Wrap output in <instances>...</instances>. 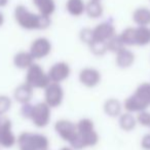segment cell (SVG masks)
Returning a JSON list of instances; mask_svg holds the SVG:
<instances>
[{
  "label": "cell",
  "instance_id": "cell-26",
  "mask_svg": "<svg viewBox=\"0 0 150 150\" xmlns=\"http://www.w3.org/2000/svg\"><path fill=\"white\" fill-rule=\"evenodd\" d=\"M12 101L7 95H0V115H3L11 108Z\"/></svg>",
  "mask_w": 150,
  "mask_h": 150
},
{
  "label": "cell",
  "instance_id": "cell-14",
  "mask_svg": "<svg viewBox=\"0 0 150 150\" xmlns=\"http://www.w3.org/2000/svg\"><path fill=\"white\" fill-rule=\"evenodd\" d=\"M34 88L31 87L29 84L26 82L20 84L17 86L16 89L14 90V98L17 102L20 104H26V103H30L34 95Z\"/></svg>",
  "mask_w": 150,
  "mask_h": 150
},
{
  "label": "cell",
  "instance_id": "cell-15",
  "mask_svg": "<svg viewBox=\"0 0 150 150\" xmlns=\"http://www.w3.org/2000/svg\"><path fill=\"white\" fill-rule=\"evenodd\" d=\"M34 62L35 59L29 50L28 51H26V50L18 51L12 57V63L14 67L19 69H23V71L28 69Z\"/></svg>",
  "mask_w": 150,
  "mask_h": 150
},
{
  "label": "cell",
  "instance_id": "cell-24",
  "mask_svg": "<svg viewBox=\"0 0 150 150\" xmlns=\"http://www.w3.org/2000/svg\"><path fill=\"white\" fill-rule=\"evenodd\" d=\"M107 49H108V52H112V53L115 54L117 51H119L120 49H122L124 46V44L122 43L121 39L119 37V34H116L115 36H113L111 39H109L107 41Z\"/></svg>",
  "mask_w": 150,
  "mask_h": 150
},
{
  "label": "cell",
  "instance_id": "cell-5",
  "mask_svg": "<svg viewBox=\"0 0 150 150\" xmlns=\"http://www.w3.org/2000/svg\"><path fill=\"white\" fill-rule=\"evenodd\" d=\"M52 107L48 106L44 101L38 102L32 105L29 120L36 128H45L50 125L52 120Z\"/></svg>",
  "mask_w": 150,
  "mask_h": 150
},
{
  "label": "cell",
  "instance_id": "cell-18",
  "mask_svg": "<svg viewBox=\"0 0 150 150\" xmlns=\"http://www.w3.org/2000/svg\"><path fill=\"white\" fill-rule=\"evenodd\" d=\"M85 4L86 2L84 0H67L65 9L71 16L79 18L85 14Z\"/></svg>",
  "mask_w": 150,
  "mask_h": 150
},
{
  "label": "cell",
  "instance_id": "cell-4",
  "mask_svg": "<svg viewBox=\"0 0 150 150\" xmlns=\"http://www.w3.org/2000/svg\"><path fill=\"white\" fill-rule=\"evenodd\" d=\"M25 82L34 89H44L50 83L47 71L40 64L34 62L28 69H26Z\"/></svg>",
  "mask_w": 150,
  "mask_h": 150
},
{
  "label": "cell",
  "instance_id": "cell-21",
  "mask_svg": "<svg viewBox=\"0 0 150 150\" xmlns=\"http://www.w3.org/2000/svg\"><path fill=\"white\" fill-rule=\"evenodd\" d=\"M118 125H119L120 129L124 132H131V131L135 130L136 126L138 125L136 115L128 111H124L118 117Z\"/></svg>",
  "mask_w": 150,
  "mask_h": 150
},
{
  "label": "cell",
  "instance_id": "cell-32",
  "mask_svg": "<svg viewBox=\"0 0 150 150\" xmlns=\"http://www.w3.org/2000/svg\"><path fill=\"white\" fill-rule=\"evenodd\" d=\"M1 122H2V117L0 115V125H1Z\"/></svg>",
  "mask_w": 150,
  "mask_h": 150
},
{
  "label": "cell",
  "instance_id": "cell-35",
  "mask_svg": "<svg viewBox=\"0 0 150 150\" xmlns=\"http://www.w3.org/2000/svg\"><path fill=\"white\" fill-rule=\"evenodd\" d=\"M47 150H48V149H47Z\"/></svg>",
  "mask_w": 150,
  "mask_h": 150
},
{
  "label": "cell",
  "instance_id": "cell-7",
  "mask_svg": "<svg viewBox=\"0 0 150 150\" xmlns=\"http://www.w3.org/2000/svg\"><path fill=\"white\" fill-rule=\"evenodd\" d=\"M55 131L58 134V136L60 137L62 140H64L65 142L71 143L75 140V138L77 137V127H76V122H73L70 120L66 119H61L57 120L55 122Z\"/></svg>",
  "mask_w": 150,
  "mask_h": 150
},
{
  "label": "cell",
  "instance_id": "cell-19",
  "mask_svg": "<svg viewBox=\"0 0 150 150\" xmlns=\"http://www.w3.org/2000/svg\"><path fill=\"white\" fill-rule=\"evenodd\" d=\"M85 14L90 18L97 20L104 14V7L100 0H88L85 4Z\"/></svg>",
  "mask_w": 150,
  "mask_h": 150
},
{
  "label": "cell",
  "instance_id": "cell-30",
  "mask_svg": "<svg viewBox=\"0 0 150 150\" xmlns=\"http://www.w3.org/2000/svg\"><path fill=\"white\" fill-rule=\"evenodd\" d=\"M9 0H0V8H3L5 6H7Z\"/></svg>",
  "mask_w": 150,
  "mask_h": 150
},
{
  "label": "cell",
  "instance_id": "cell-25",
  "mask_svg": "<svg viewBox=\"0 0 150 150\" xmlns=\"http://www.w3.org/2000/svg\"><path fill=\"white\" fill-rule=\"evenodd\" d=\"M79 40L85 45H90L94 42V36H93V28H88V27H84L79 31L78 34Z\"/></svg>",
  "mask_w": 150,
  "mask_h": 150
},
{
  "label": "cell",
  "instance_id": "cell-10",
  "mask_svg": "<svg viewBox=\"0 0 150 150\" xmlns=\"http://www.w3.org/2000/svg\"><path fill=\"white\" fill-rule=\"evenodd\" d=\"M47 74L50 82L61 84L69 79L71 75V67L66 61H58L50 67Z\"/></svg>",
  "mask_w": 150,
  "mask_h": 150
},
{
  "label": "cell",
  "instance_id": "cell-16",
  "mask_svg": "<svg viewBox=\"0 0 150 150\" xmlns=\"http://www.w3.org/2000/svg\"><path fill=\"white\" fill-rule=\"evenodd\" d=\"M132 20L136 26H150V8L146 6L137 7L132 13Z\"/></svg>",
  "mask_w": 150,
  "mask_h": 150
},
{
  "label": "cell",
  "instance_id": "cell-3",
  "mask_svg": "<svg viewBox=\"0 0 150 150\" xmlns=\"http://www.w3.org/2000/svg\"><path fill=\"white\" fill-rule=\"evenodd\" d=\"M17 146L19 150H47L50 140L40 133L23 132L18 136Z\"/></svg>",
  "mask_w": 150,
  "mask_h": 150
},
{
  "label": "cell",
  "instance_id": "cell-13",
  "mask_svg": "<svg viewBox=\"0 0 150 150\" xmlns=\"http://www.w3.org/2000/svg\"><path fill=\"white\" fill-rule=\"evenodd\" d=\"M136 60V55L128 47H123L115 53V64L121 69H126L133 67Z\"/></svg>",
  "mask_w": 150,
  "mask_h": 150
},
{
  "label": "cell",
  "instance_id": "cell-2",
  "mask_svg": "<svg viewBox=\"0 0 150 150\" xmlns=\"http://www.w3.org/2000/svg\"><path fill=\"white\" fill-rule=\"evenodd\" d=\"M126 111L132 113L147 110L150 107V83L144 82L136 88L135 92L122 103Z\"/></svg>",
  "mask_w": 150,
  "mask_h": 150
},
{
  "label": "cell",
  "instance_id": "cell-11",
  "mask_svg": "<svg viewBox=\"0 0 150 150\" xmlns=\"http://www.w3.org/2000/svg\"><path fill=\"white\" fill-rule=\"evenodd\" d=\"M116 29L113 22L111 20L104 21L97 25L95 28H93V36L94 41L97 42H104L107 43L109 39L116 35Z\"/></svg>",
  "mask_w": 150,
  "mask_h": 150
},
{
  "label": "cell",
  "instance_id": "cell-23",
  "mask_svg": "<svg viewBox=\"0 0 150 150\" xmlns=\"http://www.w3.org/2000/svg\"><path fill=\"white\" fill-rule=\"evenodd\" d=\"M88 49H90V53L95 56H98V57L104 56L105 54L108 52V49H107V44L104 43V42L94 41L90 45H88Z\"/></svg>",
  "mask_w": 150,
  "mask_h": 150
},
{
  "label": "cell",
  "instance_id": "cell-27",
  "mask_svg": "<svg viewBox=\"0 0 150 150\" xmlns=\"http://www.w3.org/2000/svg\"><path fill=\"white\" fill-rule=\"evenodd\" d=\"M136 119L138 125H141L142 127L150 128V112L147 110H142L140 112H137Z\"/></svg>",
  "mask_w": 150,
  "mask_h": 150
},
{
  "label": "cell",
  "instance_id": "cell-17",
  "mask_svg": "<svg viewBox=\"0 0 150 150\" xmlns=\"http://www.w3.org/2000/svg\"><path fill=\"white\" fill-rule=\"evenodd\" d=\"M123 105L118 99L108 98L103 104V110L105 115L110 117H118L122 113Z\"/></svg>",
  "mask_w": 150,
  "mask_h": 150
},
{
  "label": "cell",
  "instance_id": "cell-33",
  "mask_svg": "<svg viewBox=\"0 0 150 150\" xmlns=\"http://www.w3.org/2000/svg\"><path fill=\"white\" fill-rule=\"evenodd\" d=\"M149 1H150V0H149Z\"/></svg>",
  "mask_w": 150,
  "mask_h": 150
},
{
  "label": "cell",
  "instance_id": "cell-12",
  "mask_svg": "<svg viewBox=\"0 0 150 150\" xmlns=\"http://www.w3.org/2000/svg\"><path fill=\"white\" fill-rule=\"evenodd\" d=\"M18 136L12 131V122L10 120L4 119L0 125V147L11 148L17 145Z\"/></svg>",
  "mask_w": 150,
  "mask_h": 150
},
{
  "label": "cell",
  "instance_id": "cell-28",
  "mask_svg": "<svg viewBox=\"0 0 150 150\" xmlns=\"http://www.w3.org/2000/svg\"><path fill=\"white\" fill-rule=\"evenodd\" d=\"M141 148L143 150H150V134H146L141 139Z\"/></svg>",
  "mask_w": 150,
  "mask_h": 150
},
{
  "label": "cell",
  "instance_id": "cell-8",
  "mask_svg": "<svg viewBox=\"0 0 150 150\" xmlns=\"http://www.w3.org/2000/svg\"><path fill=\"white\" fill-rule=\"evenodd\" d=\"M52 50V44L48 38L46 37H38L34 39L30 44L29 51L32 54L35 60L44 59L47 57Z\"/></svg>",
  "mask_w": 150,
  "mask_h": 150
},
{
  "label": "cell",
  "instance_id": "cell-34",
  "mask_svg": "<svg viewBox=\"0 0 150 150\" xmlns=\"http://www.w3.org/2000/svg\"><path fill=\"white\" fill-rule=\"evenodd\" d=\"M100 1H101V0H100Z\"/></svg>",
  "mask_w": 150,
  "mask_h": 150
},
{
  "label": "cell",
  "instance_id": "cell-20",
  "mask_svg": "<svg viewBox=\"0 0 150 150\" xmlns=\"http://www.w3.org/2000/svg\"><path fill=\"white\" fill-rule=\"evenodd\" d=\"M150 44V27H135V46L144 47Z\"/></svg>",
  "mask_w": 150,
  "mask_h": 150
},
{
  "label": "cell",
  "instance_id": "cell-9",
  "mask_svg": "<svg viewBox=\"0 0 150 150\" xmlns=\"http://www.w3.org/2000/svg\"><path fill=\"white\" fill-rule=\"evenodd\" d=\"M78 80L79 83L85 88L92 89L95 88L101 83L102 81V75H101L100 71L97 69L96 67H83L80 69L79 74H78Z\"/></svg>",
  "mask_w": 150,
  "mask_h": 150
},
{
  "label": "cell",
  "instance_id": "cell-31",
  "mask_svg": "<svg viewBox=\"0 0 150 150\" xmlns=\"http://www.w3.org/2000/svg\"><path fill=\"white\" fill-rule=\"evenodd\" d=\"M60 150H75V149L71 146H65V147H62Z\"/></svg>",
  "mask_w": 150,
  "mask_h": 150
},
{
  "label": "cell",
  "instance_id": "cell-1",
  "mask_svg": "<svg viewBox=\"0 0 150 150\" xmlns=\"http://www.w3.org/2000/svg\"><path fill=\"white\" fill-rule=\"evenodd\" d=\"M14 18L17 25L26 31H43L52 25V16L31 11L24 4H19L14 7Z\"/></svg>",
  "mask_w": 150,
  "mask_h": 150
},
{
  "label": "cell",
  "instance_id": "cell-22",
  "mask_svg": "<svg viewBox=\"0 0 150 150\" xmlns=\"http://www.w3.org/2000/svg\"><path fill=\"white\" fill-rule=\"evenodd\" d=\"M33 5L41 14L52 16L56 12L57 5L55 0H32Z\"/></svg>",
  "mask_w": 150,
  "mask_h": 150
},
{
  "label": "cell",
  "instance_id": "cell-29",
  "mask_svg": "<svg viewBox=\"0 0 150 150\" xmlns=\"http://www.w3.org/2000/svg\"><path fill=\"white\" fill-rule=\"evenodd\" d=\"M4 22H5V18H4L3 12L0 10V28L4 25Z\"/></svg>",
  "mask_w": 150,
  "mask_h": 150
},
{
  "label": "cell",
  "instance_id": "cell-6",
  "mask_svg": "<svg viewBox=\"0 0 150 150\" xmlns=\"http://www.w3.org/2000/svg\"><path fill=\"white\" fill-rule=\"evenodd\" d=\"M44 102L52 108L61 106L64 101L65 92L61 84L50 82L44 88Z\"/></svg>",
  "mask_w": 150,
  "mask_h": 150
}]
</instances>
